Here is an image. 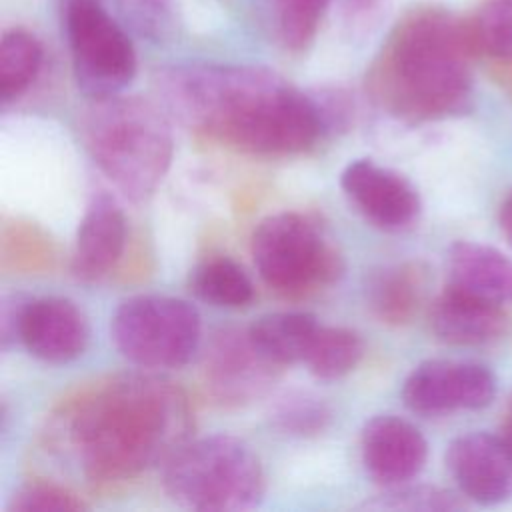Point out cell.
Returning a JSON list of instances; mask_svg holds the SVG:
<instances>
[{"label": "cell", "instance_id": "6da1fadb", "mask_svg": "<svg viewBox=\"0 0 512 512\" xmlns=\"http://www.w3.org/2000/svg\"><path fill=\"white\" fill-rule=\"evenodd\" d=\"M156 88L186 126L242 152L296 154L324 136L310 92L262 66L178 64Z\"/></svg>", "mask_w": 512, "mask_h": 512}, {"label": "cell", "instance_id": "7a4b0ae2", "mask_svg": "<svg viewBox=\"0 0 512 512\" xmlns=\"http://www.w3.org/2000/svg\"><path fill=\"white\" fill-rule=\"evenodd\" d=\"M60 430L88 482L114 484L164 464L188 440L192 410L176 384L126 372L72 398Z\"/></svg>", "mask_w": 512, "mask_h": 512}, {"label": "cell", "instance_id": "3957f363", "mask_svg": "<svg viewBox=\"0 0 512 512\" xmlns=\"http://www.w3.org/2000/svg\"><path fill=\"white\" fill-rule=\"evenodd\" d=\"M466 22L442 8L410 10L382 44L368 86L374 100L406 122L462 114L472 98Z\"/></svg>", "mask_w": 512, "mask_h": 512}, {"label": "cell", "instance_id": "277c9868", "mask_svg": "<svg viewBox=\"0 0 512 512\" xmlns=\"http://www.w3.org/2000/svg\"><path fill=\"white\" fill-rule=\"evenodd\" d=\"M80 134L96 166L134 202L152 196L170 168L172 128L150 100L122 94L92 100Z\"/></svg>", "mask_w": 512, "mask_h": 512}, {"label": "cell", "instance_id": "5b68a950", "mask_svg": "<svg viewBox=\"0 0 512 512\" xmlns=\"http://www.w3.org/2000/svg\"><path fill=\"white\" fill-rule=\"evenodd\" d=\"M162 484L174 504L198 512L250 510L266 488L258 454L230 434L186 440L164 462Z\"/></svg>", "mask_w": 512, "mask_h": 512}, {"label": "cell", "instance_id": "8992f818", "mask_svg": "<svg viewBox=\"0 0 512 512\" xmlns=\"http://www.w3.org/2000/svg\"><path fill=\"white\" fill-rule=\"evenodd\" d=\"M252 256L260 278L282 294H304L342 274L340 254L320 226L300 212L264 218L252 234Z\"/></svg>", "mask_w": 512, "mask_h": 512}, {"label": "cell", "instance_id": "52a82bcc", "mask_svg": "<svg viewBox=\"0 0 512 512\" xmlns=\"http://www.w3.org/2000/svg\"><path fill=\"white\" fill-rule=\"evenodd\" d=\"M200 314L182 298L140 294L124 300L110 324L118 352L140 368H178L200 342Z\"/></svg>", "mask_w": 512, "mask_h": 512}, {"label": "cell", "instance_id": "ba28073f", "mask_svg": "<svg viewBox=\"0 0 512 512\" xmlns=\"http://www.w3.org/2000/svg\"><path fill=\"white\" fill-rule=\"evenodd\" d=\"M60 16L78 88L92 100L120 94L136 74L128 30L100 0H62Z\"/></svg>", "mask_w": 512, "mask_h": 512}, {"label": "cell", "instance_id": "9c48e42d", "mask_svg": "<svg viewBox=\"0 0 512 512\" xmlns=\"http://www.w3.org/2000/svg\"><path fill=\"white\" fill-rule=\"evenodd\" d=\"M496 396L490 368L468 360L434 358L418 364L404 380L402 400L422 416L486 408Z\"/></svg>", "mask_w": 512, "mask_h": 512}, {"label": "cell", "instance_id": "30bf717a", "mask_svg": "<svg viewBox=\"0 0 512 512\" xmlns=\"http://www.w3.org/2000/svg\"><path fill=\"white\" fill-rule=\"evenodd\" d=\"M278 368L256 348L248 328H228L210 340L204 356V382L220 404L240 406L262 396L276 380Z\"/></svg>", "mask_w": 512, "mask_h": 512}, {"label": "cell", "instance_id": "8fae6325", "mask_svg": "<svg viewBox=\"0 0 512 512\" xmlns=\"http://www.w3.org/2000/svg\"><path fill=\"white\" fill-rule=\"evenodd\" d=\"M340 186L356 210L382 230H404L420 214V196L412 182L370 158L350 162Z\"/></svg>", "mask_w": 512, "mask_h": 512}, {"label": "cell", "instance_id": "7c38bea8", "mask_svg": "<svg viewBox=\"0 0 512 512\" xmlns=\"http://www.w3.org/2000/svg\"><path fill=\"white\" fill-rule=\"evenodd\" d=\"M446 466L462 496L478 504L512 498V446L496 434L470 432L450 442Z\"/></svg>", "mask_w": 512, "mask_h": 512}, {"label": "cell", "instance_id": "4fadbf2b", "mask_svg": "<svg viewBox=\"0 0 512 512\" xmlns=\"http://www.w3.org/2000/svg\"><path fill=\"white\" fill-rule=\"evenodd\" d=\"M360 450L370 478L388 488L418 476L428 458V444L422 432L394 414H380L364 424Z\"/></svg>", "mask_w": 512, "mask_h": 512}, {"label": "cell", "instance_id": "5bb4252c", "mask_svg": "<svg viewBox=\"0 0 512 512\" xmlns=\"http://www.w3.org/2000/svg\"><path fill=\"white\" fill-rule=\"evenodd\" d=\"M90 330L82 310L66 298H30L20 324V344L38 360L66 364L82 356Z\"/></svg>", "mask_w": 512, "mask_h": 512}, {"label": "cell", "instance_id": "9a60e30c", "mask_svg": "<svg viewBox=\"0 0 512 512\" xmlns=\"http://www.w3.org/2000/svg\"><path fill=\"white\" fill-rule=\"evenodd\" d=\"M430 326L446 344L484 346L508 332L510 316L502 304L448 284L430 306Z\"/></svg>", "mask_w": 512, "mask_h": 512}, {"label": "cell", "instance_id": "2e32d148", "mask_svg": "<svg viewBox=\"0 0 512 512\" xmlns=\"http://www.w3.org/2000/svg\"><path fill=\"white\" fill-rule=\"evenodd\" d=\"M128 224L118 202L108 196H96L78 226L72 250V274L82 282H94L108 274L120 260L126 246Z\"/></svg>", "mask_w": 512, "mask_h": 512}, {"label": "cell", "instance_id": "e0dca14e", "mask_svg": "<svg viewBox=\"0 0 512 512\" xmlns=\"http://www.w3.org/2000/svg\"><path fill=\"white\" fill-rule=\"evenodd\" d=\"M450 284L498 304L512 302V258L480 242H456L448 254Z\"/></svg>", "mask_w": 512, "mask_h": 512}, {"label": "cell", "instance_id": "ac0fdd59", "mask_svg": "<svg viewBox=\"0 0 512 512\" xmlns=\"http://www.w3.org/2000/svg\"><path fill=\"white\" fill-rule=\"evenodd\" d=\"M426 270L418 262H400L374 270L366 280V302L386 324H406L422 304Z\"/></svg>", "mask_w": 512, "mask_h": 512}, {"label": "cell", "instance_id": "d6986e66", "mask_svg": "<svg viewBox=\"0 0 512 512\" xmlns=\"http://www.w3.org/2000/svg\"><path fill=\"white\" fill-rule=\"evenodd\" d=\"M318 326L316 316L308 312H274L258 318L248 332L268 360L286 366L304 362Z\"/></svg>", "mask_w": 512, "mask_h": 512}, {"label": "cell", "instance_id": "ffe728a7", "mask_svg": "<svg viewBox=\"0 0 512 512\" xmlns=\"http://www.w3.org/2000/svg\"><path fill=\"white\" fill-rule=\"evenodd\" d=\"M190 288L200 300L224 308H238L254 298L252 280L226 256L198 264L190 276Z\"/></svg>", "mask_w": 512, "mask_h": 512}, {"label": "cell", "instance_id": "44dd1931", "mask_svg": "<svg viewBox=\"0 0 512 512\" xmlns=\"http://www.w3.org/2000/svg\"><path fill=\"white\" fill-rule=\"evenodd\" d=\"M364 354L362 338L342 326H318L304 364L320 380H338L352 372Z\"/></svg>", "mask_w": 512, "mask_h": 512}, {"label": "cell", "instance_id": "7402d4cb", "mask_svg": "<svg viewBox=\"0 0 512 512\" xmlns=\"http://www.w3.org/2000/svg\"><path fill=\"white\" fill-rule=\"evenodd\" d=\"M42 64L40 42L22 28L6 30L0 42V98L12 102L34 82Z\"/></svg>", "mask_w": 512, "mask_h": 512}, {"label": "cell", "instance_id": "603a6c76", "mask_svg": "<svg viewBox=\"0 0 512 512\" xmlns=\"http://www.w3.org/2000/svg\"><path fill=\"white\" fill-rule=\"evenodd\" d=\"M474 52L512 62V0H482L466 20Z\"/></svg>", "mask_w": 512, "mask_h": 512}, {"label": "cell", "instance_id": "cb8c5ba5", "mask_svg": "<svg viewBox=\"0 0 512 512\" xmlns=\"http://www.w3.org/2000/svg\"><path fill=\"white\" fill-rule=\"evenodd\" d=\"M334 0H272V18L280 44L304 52L316 38L322 18Z\"/></svg>", "mask_w": 512, "mask_h": 512}, {"label": "cell", "instance_id": "d4e9b609", "mask_svg": "<svg viewBox=\"0 0 512 512\" xmlns=\"http://www.w3.org/2000/svg\"><path fill=\"white\" fill-rule=\"evenodd\" d=\"M270 420L284 434L318 436L330 426L332 412L320 398L296 392L280 398L274 404Z\"/></svg>", "mask_w": 512, "mask_h": 512}, {"label": "cell", "instance_id": "484cf974", "mask_svg": "<svg viewBox=\"0 0 512 512\" xmlns=\"http://www.w3.org/2000/svg\"><path fill=\"white\" fill-rule=\"evenodd\" d=\"M464 500L440 486H392L362 504L364 510H400V512H450L464 508Z\"/></svg>", "mask_w": 512, "mask_h": 512}, {"label": "cell", "instance_id": "4316f807", "mask_svg": "<svg viewBox=\"0 0 512 512\" xmlns=\"http://www.w3.org/2000/svg\"><path fill=\"white\" fill-rule=\"evenodd\" d=\"M112 16L138 36L160 40L174 28L172 0H100Z\"/></svg>", "mask_w": 512, "mask_h": 512}, {"label": "cell", "instance_id": "83f0119b", "mask_svg": "<svg viewBox=\"0 0 512 512\" xmlns=\"http://www.w3.org/2000/svg\"><path fill=\"white\" fill-rule=\"evenodd\" d=\"M86 510L82 498L54 482H28L8 500L6 512H78Z\"/></svg>", "mask_w": 512, "mask_h": 512}, {"label": "cell", "instance_id": "f1b7e54d", "mask_svg": "<svg viewBox=\"0 0 512 512\" xmlns=\"http://www.w3.org/2000/svg\"><path fill=\"white\" fill-rule=\"evenodd\" d=\"M314 102L322 134H338L348 130L354 118V102L350 94L338 86L334 88H318L310 92Z\"/></svg>", "mask_w": 512, "mask_h": 512}, {"label": "cell", "instance_id": "f546056e", "mask_svg": "<svg viewBox=\"0 0 512 512\" xmlns=\"http://www.w3.org/2000/svg\"><path fill=\"white\" fill-rule=\"evenodd\" d=\"M28 300L30 298H26L22 294H10L2 300L0 336H2L4 346L20 342V324H22V316H24Z\"/></svg>", "mask_w": 512, "mask_h": 512}, {"label": "cell", "instance_id": "4dcf8cb0", "mask_svg": "<svg viewBox=\"0 0 512 512\" xmlns=\"http://www.w3.org/2000/svg\"><path fill=\"white\" fill-rule=\"evenodd\" d=\"M348 20H370L376 16L384 0H334Z\"/></svg>", "mask_w": 512, "mask_h": 512}, {"label": "cell", "instance_id": "1f68e13d", "mask_svg": "<svg viewBox=\"0 0 512 512\" xmlns=\"http://www.w3.org/2000/svg\"><path fill=\"white\" fill-rule=\"evenodd\" d=\"M498 224H500V232H502L504 240H506L508 246L512 248V190L508 192V196L504 198V202H502V206H500Z\"/></svg>", "mask_w": 512, "mask_h": 512}, {"label": "cell", "instance_id": "d6a6232c", "mask_svg": "<svg viewBox=\"0 0 512 512\" xmlns=\"http://www.w3.org/2000/svg\"><path fill=\"white\" fill-rule=\"evenodd\" d=\"M500 436L512 446V394L504 406L502 412V422H500Z\"/></svg>", "mask_w": 512, "mask_h": 512}]
</instances>
